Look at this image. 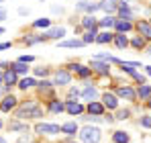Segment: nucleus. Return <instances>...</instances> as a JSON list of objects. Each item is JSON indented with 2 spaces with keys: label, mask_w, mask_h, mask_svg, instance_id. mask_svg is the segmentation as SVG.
<instances>
[{
  "label": "nucleus",
  "mask_w": 151,
  "mask_h": 143,
  "mask_svg": "<svg viewBox=\"0 0 151 143\" xmlns=\"http://www.w3.org/2000/svg\"><path fill=\"white\" fill-rule=\"evenodd\" d=\"M17 117H21V119H25V117H35V119H39V117H43V110L37 106L35 100H31L29 104H23V106L17 110Z\"/></svg>",
  "instance_id": "obj_1"
},
{
  "label": "nucleus",
  "mask_w": 151,
  "mask_h": 143,
  "mask_svg": "<svg viewBox=\"0 0 151 143\" xmlns=\"http://www.w3.org/2000/svg\"><path fill=\"white\" fill-rule=\"evenodd\" d=\"M80 137H82L84 143H98L100 141V129H96V127H84L82 133H80Z\"/></svg>",
  "instance_id": "obj_2"
},
{
  "label": "nucleus",
  "mask_w": 151,
  "mask_h": 143,
  "mask_svg": "<svg viewBox=\"0 0 151 143\" xmlns=\"http://www.w3.org/2000/svg\"><path fill=\"white\" fill-rule=\"evenodd\" d=\"M35 131L37 133H45V135H55V133H59L61 131V127H57V125H47V123H39L37 127H35Z\"/></svg>",
  "instance_id": "obj_3"
},
{
  "label": "nucleus",
  "mask_w": 151,
  "mask_h": 143,
  "mask_svg": "<svg viewBox=\"0 0 151 143\" xmlns=\"http://www.w3.org/2000/svg\"><path fill=\"white\" fill-rule=\"evenodd\" d=\"M72 82V74L68 70H59L55 74V84H59V86H65V84H70Z\"/></svg>",
  "instance_id": "obj_4"
},
{
  "label": "nucleus",
  "mask_w": 151,
  "mask_h": 143,
  "mask_svg": "<svg viewBox=\"0 0 151 143\" xmlns=\"http://www.w3.org/2000/svg\"><path fill=\"white\" fill-rule=\"evenodd\" d=\"M116 94L121 96V98H127V100H135V98H137V92H135L133 88H129V86H121V88L116 90Z\"/></svg>",
  "instance_id": "obj_5"
},
{
  "label": "nucleus",
  "mask_w": 151,
  "mask_h": 143,
  "mask_svg": "<svg viewBox=\"0 0 151 143\" xmlns=\"http://www.w3.org/2000/svg\"><path fill=\"white\" fill-rule=\"evenodd\" d=\"M137 31L143 35V39H151V23L139 21V23H137Z\"/></svg>",
  "instance_id": "obj_6"
},
{
  "label": "nucleus",
  "mask_w": 151,
  "mask_h": 143,
  "mask_svg": "<svg viewBox=\"0 0 151 143\" xmlns=\"http://www.w3.org/2000/svg\"><path fill=\"white\" fill-rule=\"evenodd\" d=\"M90 68H92L94 72H98V74H102V76H106V74L110 72L108 64H104V61H98V59H94V61L90 64Z\"/></svg>",
  "instance_id": "obj_7"
},
{
  "label": "nucleus",
  "mask_w": 151,
  "mask_h": 143,
  "mask_svg": "<svg viewBox=\"0 0 151 143\" xmlns=\"http://www.w3.org/2000/svg\"><path fill=\"white\" fill-rule=\"evenodd\" d=\"M17 106V98L14 96H6L4 100H2V104H0V108L4 110V113H8L10 108H14Z\"/></svg>",
  "instance_id": "obj_8"
},
{
  "label": "nucleus",
  "mask_w": 151,
  "mask_h": 143,
  "mask_svg": "<svg viewBox=\"0 0 151 143\" xmlns=\"http://www.w3.org/2000/svg\"><path fill=\"white\" fill-rule=\"evenodd\" d=\"M63 35H65V29H63V27L51 29V31H47V33H45V37H47V39H61Z\"/></svg>",
  "instance_id": "obj_9"
},
{
  "label": "nucleus",
  "mask_w": 151,
  "mask_h": 143,
  "mask_svg": "<svg viewBox=\"0 0 151 143\" xmlns=\"http://www.w3.org/2000/svg\"><path fill=\"white\" fill-rule=\"evenodd\" d=\"M102 100H104V106H106V108H116V104H119V100L112 94H108V92L102 94Z\"/></svg>",
  "instance_id": "obj_10"
},
{
  "label": "nucleus",
  "mask_w": 151,
  "mask_h": 143,
  "mask_svg": "<svg viewBox=\"0 0 151 143\" xmlns=\"http://www.w3.org/2000/svg\"><path fill=\"white\" fill-rule=\"evenodd\" d=\"M65 110H68L70 115H80V113L84 110V106H82L80 102H68V104H65Z\"/></svg>",
  "instance_id": "obj_11"
},
{
  "label": "nucleus",
  "mask_w": 151,
  "mask_h": 143,
  "mask_svg": "<svg viewBox=\"0 0 151 143\" xmlns=\"http://www.w3.org/2000/svg\"><path fill=\"white\" fill-rule=\"evenodd\" d=\"M88 110H90V115H102V113H104V104L92 100V102L88 104Z\"/></svg>",
  "instance_id": "obj_12"
},
{
  "label": "nucleus",
  "mask_w": 151,
  "mask_h": 143,
  "mask_svg": "<svg viewBox=\"0 0 151 143\" xmlns=\"http://www.w3.org/2000/svg\"><path fill=\"white\" fill-rule=\"evenodd\" d=\"M76 131H78V125H76V123H65V125H61V133H65V135H76Z\"/></svg>",
  "instance_id": "obj_13"
},
{
  "label": "nucleus",
  "mask_w": 151,
  "mask_h": 143,
  "mask_svg": "<svg viewBox=\"0 0 151 143\" xmlns=\"http://www.w3.org/2000/svg\"><path fill=\"white\" fill-rule=\"evenodd\" d=\"M112 141L114 143H129V135H127L125 131H116L112 135Z\"/></svg>",
  "instance_id": "obj_14"
},
{
  "label": "nucleus",
  "mask_w": 151,
  "mask_h": 143,
  "mask_svg": "<svg viewBox=\"0 0 151 143\" xmlns=\"http://www.w3.org/2000/svg\"><path fill=\"white\" fill-rule=\"evenodd\" d=\"M112 39H114V35L106 31V33H100V35L96 37V43H102V45H104V43H110Z\"/></svg>",
  "instance_id": "obj_15"
},
{
  "label": "nucleus",
  "mask_w": 151,
  "mask_h": 143,
  "mask_svg": "<svg viewBox=\"0 0 151 143\" xmlns=\"http://www.w3.org/2000/svg\"><path fill=\"white\" fill-rule=\"evenodd\" d=\"M114 43H116V47H119V49H125L127 45H129V39L121 33V35H114Z\"/></svg>",
  "instance_id": "obj_16"
},
{
  "label": "nucleus",
  "mask_w": 151,
  "mask_h": 143,
  "mask_svg": "<svg viewBox=\"0 0 151 143\" xmlns=\"http://www.w3.org/2000/svg\"><path fill=\"white\" fill-rule=\"evenodd\" d=\"M4 84H8V86H12V84H17V74L12 70L4 72Z\"/></svg>",
  "instance_id": "obj_17"
},
{
  "label": "nucleus",
  "mask_w": 151,
  "mask_h": 143,
  "mask_svg": "<svg viewBox=\"0 0 151 143\" xmlns=\"http://www.w3.org/2000/svg\"><path fill=\"white\" fill-rule=\"evenodd\" d=\"M100 8H102V10H106V12H112V10L116 8V0H102Z\"/></svg>",
  "instance_id": "obj_18"
},
{
  "label": "nucleus",
  "mask_w": 151,
  "mask_h": 143,
  "mask_svg": "<svg viewBox=\"0 0 151 143\" xmlns=\"http://www.w3.org/2000/svg\"><path fill=\"white\" fill-rule=\"evenodd\" d=\"M63 108H65V104L59 102V100H51V102H49V110H51V113H61Z\"/></svg>",
  "instance_id": "obj_19"
},
{
  "label": "nucleus",
  "mask_w": 151,
  "mask_h": 143,
  "mask_svg": "<svg viewBox=\"0 0 151 143\" xmlns=\"http://www.w3.org/2000/svg\"><path fill=\"white\" fill-rule=\"evenodd\" d=\"M12 72L14 74H27L29 68H27V64H23V61H17V64H12Z\"/></svg>",
  "instance_id": "obj_20"
},
{
  "label": "nucleus",
  "mask_w": 151,
  "mask_h": 143,
  "mask_svg": "<svg viewBox=\"0 0 151 143\" xmlns=\"http://www.w3.org/2000/svg\"><path fill=\"white\" fill-rule=\"evenodd\" d=\"M35 84H37V82H35L33 78H23V80L19 82V88H21V90H27V88H31V86H35Z\"/></svg>",
  "instance_id": "obj_21"
},
{
  "label": "nucleus",
  "mask_w": 151,
  "mask_h": 143,
  "mask_svg": "<svg viewBox=\"0 0 151 143\" xmlns=\"http://www.w3.org/2000/svg\"><path fill=\"white\" fill-rule=\"evenodd\" d=\"M78 8H80V10H90V12H94L96 8H100V4H90V2H80V4H78Z\"/></svg>",
  "instance_id": "obj_22"
},
{
  "label": "nucleus",
  "mask_w": 151,
  "mask_h": 143,
  "mask_svg": "<svg viewBox=\"0 0 151 143\" xmlns=\"http://www.w3.org/2000/svg\"><path fill=\"white\" fill-rule=\"evenodd\" d=\"M61 47H82V45H86L84 41H78V39H70V41H63V43H59Z\"/></svg>",
  "instance_id": "obj_23"
},
{
  "label": "nucleus",
  "mask_w": 151,
  "mask_h": 143,
  "mask_svg": "<svg viewBox=\"0 0 151 143\" xmlns=\"http://www.w3.org/2000/svg\"><path fill=\"white\" fill-rule=\"evenodd\" d=\"M114 27H116L121 33H125V31H131V29H133V25L129 23V21H116V25H114Z\"/></svg>",
  "instance_id": "obj_24"
},
{
  "label": "nucleus",
  "mask_w": 151,
  "mask_h": 143,
  "mask_svg": "<svg viewBox=\"0 0 151 143\" xmlns=\"http://www.w3.org/2000/svg\"><path fill=\"white\" fill-rule=\"evenodd\" d=\"M96 94H98V92H96V88H92V86H88V88L84 90V98H86V100H90V102L96 98Z\"/></svg>",
  "instance_id": "obj_25"
},
{
  "label": "nucleus",
  "mask_w": 151,
  "mask_h": 143,
  "mask_svg": "<svg viewBox=\"0 0 151 143\" xmlns=\"http://www.w3.org/2000/svg\"><path fill=\"white\" fill-rule=\"evenodd\" d=\"M96 35H98V33H96V29L86 31V35H84V39H82V41H84V43H92V41H96Z\"/></svg>",
  "instance_id": "obj_26"
},
{
  "label": "nucleus",
  "mask_w": 151,
  "mask_h": 143,
  "mask_svg": "<svg viewBox=\"0 0 151 143\" xmlns=\"http://www.w3.org/2000/svg\"><path fill=\"white\" fill-rule=\"evenodd\" d=\"M82 25H84L88 31H92V29H96V19H94V17H86V19L82 21Z\"/></svg>",
  "instance_id": "obj_27"
},
{
  "label": "nucleus",
  "mask_w": 151,
  "mask_h": 143,
  "mask_svg": "<svg viewBox=\"0 0 151 143\" xmlns=\"http://www.w3.org/2000/svg\"><path fill=\"white\" fill-rule=\"evenodd\" d=\"M114 25H116V21H114L112 17H104L100 21V27H106V29H110V27H114Z\"/></svg>",
  "instance_id": "obj_28"
},
{
  "label": "nucleus",
  "mask_w": 151,
  "mask_h": 143,
  "mask_svg": "<svg viewBox=\"0 0 151 143\" xmlns=\"http://www.w3.org/2000/svg\"><path fill=\"white\" fill-rule=\"evenodd\" d=\"M137 94L141 96V98H149V96H151V88H149V86H145V84H143V86L139 88V92H137Z\"/></svg>",
  "instance_id": "obj_29"
},
{
  "label": "nucleus",
  "mask_w": 151,
  "mask_h": 143,
  "mask_svg": "<svg viewBox=\"0 0 151 143\" xmlns=\"http://www.w3.org/2000/svg\"><path fill=\"white\" fill-rule=\"evenodd\" d=\"M131 45L137 47V49H143V47H145V39H143V37H135V39L131 41Z\"/></svg>",
  "instance_id": "obj_30"
},
{
  "label": "nucleus",
  "mask_w": 151,
  "mask_h": 143,
  "mask_svg": "<svg viewBox=\"0 0 151 143\" xmlns=\"http://www.w3.org/2000/svg\"><path fill=\"white\" fill-rule=\"evenodd\" d=\"M8 129L10 131H27V125H23V123H10Z\"/></svg>",
  "instance_id": "obj_31"
},
{
  "label": "nucleus",
  "mask_w": 151,
  "mask_h": 143,
  "mask_svg": "<svg viewBox=\"0 0 151 143\" xmlns=\"http://www.w3.org/2000/svg\"><path fill=\"white\" fill-rule=\"evenodd\" d=\"M33 27H37V29H41V27H49V19H39V21H35Z\"/></svg>",
  "instance_id": "obj_32"
},
{
  "label": "nucleus",
  "mask_w": 151,
  "mask_h": 143,
  "mask_svg": "<svg viewBox=\"0 0 151 143\" xmlns=\"http://www.w3.org/2000/svg\"><path fill=\"white\" fill-rule=\"evenodd\" d=\"M121 17H123V19H125V21H129V19H131V17H133V14H131V10H129V8H127V6H121Z\"/></svg>",
  "instance_id": "obj_33"
},
{
  "label": "nucleus",
  "mask_w": 151,
  "mask_h": 143,
  "mask_svg": "<svg viewBox=\"0 0 151 143\" xmlns=\"http://www.w3.org/2000/svg\"><path fill=\"white\" fill-rule=\"evenodd\" d=\"M78 74H80L82 78H86V76H90V74H92V68H84V66H80Z\"/></svg>",
  "instance_id": "obj_34"
},
{
  "label": "nucleus",
  "mask_w": 151,
  "mask_h": 143,
  "mask_svg": "<svg viewBox=\"0 0 151 143\" xmlns=\"http://www.w3.org/2000/svg\"><path fill=\"white\" fill-rule=\"evenodd\" d=\"M129 110H119V115H116V119H121V121H125V119H129Z\"/></svg>",
  "instance_id": "obj_35"
},
{
  "label": "nucleus",
  "mask_w": 151,
  "mask_h": 143,
  "mask_svg": "<svg viewBox=\"0 0 151 143\" xmlns=\"http://www.w3.org/2000/svg\"><path fill=\"white\" fill-rule=\"evenodd\" d=\"M141 125L147 127V129H151V117H143V119H141Z\"/></svg>",
  "instance_id": "obj_36"
},
{
  "label": "nucleus",
  "mask_w": 151,
  "mask_h": 143,
  "mask_svg": "<svg viewBox=\"0 0 151 143\" xmlns=\"http://www.w3.org/2000/svg\"><path fill=\"white\" fill-rule=\"evenodd\" d=\"M33 59H35V57H33V55H23V57H21V59H19V61H23V64H31V61H33Z\"/></svg>",
  "instance_id": "obj_37"
},
{
  "label": "nucleus",
  "mask_w": 151,
  "mask_h": 143,
  "mask_svg": "<svg viewBox=\"0 0 151 143\" xmlns=\"http://www.w3.org/2000/svg\"><path fill=\"white\" fill-rule=\"evenodd\" d=\"M47 68H35V74H37V76H45V74H47Z\"/></svg>",
  "instance_id": "obj_38"
},
{
  "label": "nucleus",
  "mask_w": 151,
  "mask_h": 143,
  "mask_svg": "<svg viewBox=\"0 0 151 143\" xmlns=\"http://www.w3.org/2000/svg\"><path fill=\"white\" fill-rule=\"evenodd\" d=\"M19 143H31V137H29V135H23V137L19 139Z\"/></svg>",
  "instance_id": "obj_39"
},
{
  "label": "nucleus",
  "mask_w": 151,
  "mask_h": 143,
  "mask_svg": "<svg viewBox=\"0 0 151 143\" xmlns=\"http://www.w3.org/2000/svg\"><path fill=\"white\" fill-rule=\"evenodd\" d=\"M4 19H6V10L0 6V21H4Z\"/></svg>",
  "instance_id": "obj_40"
},
{
  "label": "nucleus",
  "mask_w": 151,
  "mask_h": 143,
  "mask_svg": "<svg viewBox=\"0 0 151 143\" xmlns=\"http://www.w3.org/2000/svg\"><path fill=\"white\" fill-rule=\"evenodd\" d=\"M10 47V41H6V43H0V51H2V49H8Z\"/></svg>",
  "instance_id": "obj_41"
},
{
  "label": "nucleus",
  "mask_w": 151,
  "mask_h": 143,
  "mask_svg": "<svg viewBox=\"0 0 151 143\" xmlns=\"http://www.w3.org/2000/svg\"><path fill=\"white\" fill-rule=\"evenodd\" d=\"M147 74H149V76H151V66H147Z\"/></svg>",
  "instance_id": "obj_42"
},
{
  "label": "nucleus",
  "mask_w": 151,
  "mask_h": 143,
  "mask_svg": "<svg viewBox=\"0 0 151 143\" xmlns=\"http://www.w3.org/2000/svg\"><path fill=\"white\" fill-rule=\"evenodd\" d=\"M0 82H4V74H0Z\"/></svg>",
  "instance_id": "obj_43"
},
{
  "label": "nucleus",
  "mask_w": 151,
  "mask_h": 143,
  "mask_svg": "<svg viewBox=\"0 0 151 143\" xmlns=\"http://www.w3.org/2000/svg\"><path fill=\"white\" fill-rule=\"evenodd\" d=\"M2 33H4V29H2V27H0V35H2Z\"/></svg>",
  "instance_id": "obj_44"
},
{
  "label": "nucleus",
  "mask_w": 151,
  "mask_h": 143,
  "mask_svg": "<svg viewBox=\"0 0 151 143\" xmlns=\"http://www.w3.org/2000/svg\"><path fill=\"white\" fill-rule=\"evenodd\" d=\"M0 143H6V141H4V139H0Z\"/></svg>",
  "instance_id": "obj_45"
},
{
  "label": "nucleus",
  "mask_w": 151,
  "mask_h": 143,
  "mask_svg": "<svg viewBox=\"0 0 151 143\" xmlns=\"http://www.w3.org/2000/svg\"><path fill=\"white\" fill-rule=\"evenodd\" d=\"M0 127H2V121H0Z\"/></svg>",
  "instance_id": "obj_46"
},
{
  "label": "nucleus",
  "mask_w": 151,
  "mask_h": 143,
  "mask_svg": "<svg viewBox=\"0 0 151 143\" xmlns=\"http://www.w3.org/2000/svg\"><path fill=\"white\" fill-rule=\"evenodd\" d=\"M149 106H151V100H149Z\"/></svg>",
  "instance_id": "obj_47"
},
{
  "label": "nucleus",
  "mask_w": 151,
  "mask_h": 143,
  "mask_svg": "<svg viewBox=\"0 0 151 143\" xmlns=\"http://www.w3.org/2000/svg\"><path fill=\"white\" fill-rule=\"evenodd\" d=\"M0 2H4V0H0Z\"/></svg>",
  "instance_id": "obj_48"
}]
</instances>
